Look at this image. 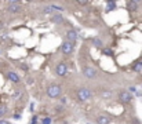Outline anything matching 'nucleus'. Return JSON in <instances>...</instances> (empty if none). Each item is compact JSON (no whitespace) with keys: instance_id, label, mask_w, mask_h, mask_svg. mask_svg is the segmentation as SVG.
Here are the masks:
<instances>
[{"instance_id":"f257e3e1","label":"nucleus","mask_w":142,"mask_h":124,"mask_svg":"<svg viewBox=\"0 0 142 124\" xmlns=\"http://www.w3.org/2000/svg\"><path fill=\"white\" fill-rule=\"evenodd\" d=\"M76 95H77V99L80 102H86L88 99H91V91L87 87H80L77 90V93H76Z\"/></svg>"},{"instance_id":"f03ea898","label":"nucleus","mask_w":142,"mask_h":124,"mask_svg":"<svg viewBox=\"0 0 142 124\" xmlns=\"http://www.w3.org/2000/svg\"><path fill=\"white\" fill-rule=\"evenodd\" d=\"M75 44L76 43L73 42H69V40H64L61 43V51H62L64 55H70L75 51Z\"/></svg>"},{"instance_id":"7ed1b4c3","label":"nucleus","mask_w":142,"mask_h":124,"mask_svg":"<svg viewBox=\"0 0 142 124\" xmlns=\"http://www.w3.org/2000/svg\"><path fill=\"white\" fill-rule=\"evenodd\" d=\"M61 91H62V88H61L59 84H51V86H48V88H47V97L48 98H57V97H59Z\"/></svg>"},{"instance_id":"20e7f679","label":"nucleus","mask_w":142,"mask_h":124,"mask_svg":"<svg viewBox=\"0 0 142 124\" xmlns=\"http://www.w3.org/2000/svg\"><path fill=\"white\" fill-rule=\"evenodd\" d=\"M117 99H119V102L127 105V103H130L132 101V94L130 93V91L123 90V91H120V93H119V95H117Z\"/></svg>"},{"instance_id":"39448f33","label":"nucleus","mask_w":142,"mask_h":124,"mask_svg":"<svg viewBox=\"0 0 142 124\" xmlns=\"http://www.w3.org/2000/svg\"><path fill=\"white\" fill-rule=\"evenodd\" d=\"M82 72H83L84 77H87V79H90V80L95 79V77H97V75H98V73H97V70L94 69V68H92V66H88V65L83 66Z\"/></svg>"},{"instance_id":"423d86ee","label":"nucleus","mask_w":142,"mask_h":124,"mask_svg":"<svg viewBox=\"0 0 142 124\" xmlns=\"http://www.w3.org/2000/svg\"><path fill=\"white\" fill-rule=\"evenodd\" d=\"M55 73L59 76V77H65L68 75V63L66 62H59L58 65L55 66Z\"/></svg>"},{"instance_id":"0eeeda50","label":"nucleus","mask_w":142,"mask_h":124,"mask_svg":"<svg viewBox=\"0 0 142 124\" xmlns=\"http://www.w3.org/2000/svg\"><path fill=\"white\" fill-rule=\"evenodd\" d=\"M65 36H66V40H69V42H73L76 43L79 39V33L76 29H68L66 33H65Z\"/></svg>"},{"instance_id":"6e6552de","label":"nucleus","mask_w":142,"mask_h":124,"mask_svg":"<svg viewBox=\"0 0 142 124\" xmlns=\"http://www.w3.org/2000/svg\"><path fill=\"white\" fill-rule=\"evenodd\" d=\"M6 76H7V79H9L11 83H14V84H18V83H21V77H19V75L17 73V72L10 70V72H7Z\"/></svg>"},{"instance_id":"1a4fd4ad","label":"nucleus","mask_w":142,"mask_h":124,"mask_svg":"<svg viewBox=\"0 0 142 124\" xmlns=\"http://www.w3.org/2000/svg\"><path fill=\"white\" fill-rule=\"evenodd\" d=\"M7 11H9L10 14H17L21 11V6H19V3H13V4H10L7 7Z\"/></svg>"},{"instance_id":"9d476101","label":"nucleus","mask_w":142,"mask_h":124,"mask_svg":"<svg viewBox=\"0 0 142 124\" xmlns=\"http://www.w3.org/2000/svg\"><path fill=\"white\" fill-rule=\"evenodd\" d=\"M131 70L135 72V73H141V72H142V59L141 58L131 65Z\"/></svg>"},{"instance_id":"9b49d317","label":"nucleus","mask_w":142,"mask_h":124,"mask_svg":"<svg viewBox=\"0 0 142 124\" xmlns=\"http://www.w3.org/2000/svg\"><path fill=\"white\" fill-rule=\"evenodd\" d=\"M95 121H97V124H111V117L106 114H99Z\"/></svg>"},{"instance_id":"f8f14e48","label":"nucleus","mask_w":142,"mask_h":124,"mask_svg":"<svg viewBox=\"0 0 142 124\" xmlns=\"http://www.w3.org/2000/svg\"><path fill=\"white\" fill-rule=\"evenodd\" d=\"M127 9H128V11H131V13H138L139 4H137V3L132 2V0H128L127 2Z\"/></svg>"},{"instance_id":"ddd939ff","label":"nucleus","mask_w":142,"mask_h":124,"mask_svg":"<svg viewBox=\"0 0 142 124\" xmlns=\"http://www.w3.org/2000/svg\"><path fill=\"white\" fill-rule=\"evenodd\" d=\"M50 19H51L52 23H62L64 22V17L59 13L58 14H51V18Z\"/></svg>"},{"instance_id":"4468645a","label":"nucleus","mask_w":142,"mask_h":124,"mask_svg":"<svg viewBox=\"0 0 142 124\" xmlns=\"http://www.w3.org/2000/svg\"><path fill=\"white\" fill-rule=\"evenodd\" d=\"M91 43H92V46H94V47H97V48H104V42L99 37H92Z\"/></svg>"},{"instance_id":"2eb2a0df","label":"nucleus","mask_w":142,"mask_h":124,"mask_svg":"<svg viewBox=\"0 0 142 124\" xmlns=\"http://www.w3.org/2000/svg\"><path fill=\"white\" fill-rule=\"evenodd\" d=\"M116 2H106V13H111V11L116 10Z\"/></svg>"},{"instance_id":"dca6fc26","label":"nucleus","mask_w":142,"mask_h":124,"mask_svg":"<svg viewBox=\"0 0 142 124\" xmlns=\"http://www.w3.org/2000/svg\"><path fill=\"white\" fill-rule=\"evenodd\" d=\"M111 97H112V91L111 90H104L102 91V98L104 99H109Z\"/></svg>"},{"instance_id":"f3484780","label":"nucleus","mask_w":142,"mask_h":124,"mask_svg":"<svg viewBox=\"0 0 142 124\" xmlns=\"http://www.w3.org/2000/svg\"><path fill=\"white\" fill-rule=\"evenodd\" d=\"M102 54L104 55H108V57H113V50L112 48H102Z\"/></svg>"},{"instance_id":"a211bd4d","label":"nucleus","mask_w":142,"mask_h":124,"mask_svg":"<svg viewBox=\"0 0 142 124\" xmlns=\"http://www.w3.org/2000/svg\"><path fill=\"white\" fill-rule=\"evenodd\" d=\"M40 123L42 124H51L52 123V117H43L40 120Z\"/></svg>"},{"instance_id":"6ab92c4d","label":"nucleus","mask_w":142,"mask_h":124,"mask_svg":"<svg viewBox=\"0 0 142 124\" xmlns=\"http://www.w3.org/2000/svg\"><path fill=\"white\" fill-rule=\"evenodd\" d=\"M7 114V108L6 106H0V119H3V116Z\"/></svg>"},{"instance_id":"aec40b11","label":"nucleus","mask_w":142,"mask_h":124,"mask_svg":"<svg viewBox=\"0 0 142 124\" xmlns=\"http://www.w3.org/2000/svg\"><path fill=\"white\" fill-rule=\"evenodd\" d=\"M52 11H54V10H52V7H51V6L44 7V9H43V13H44V14H52Z\"/></svg>"},{"instance_id":"412c9836","label":"nucleus","mask_w":142,"mask_h":124,"mask_svg":"<svg viewBox=\"0 0 142 124\" xmlns=\"http://www.w3.org/2000/svg\"><path fill=\"white\" fill-rule=\"evenodd\" d=\"M52 10L54 11H64V7H61V6H57V4H52Z\"/></svg>"},{"instance_id":"4be33fe9","label":"nucleus","mask_w":142,"mask_h":124,"mask_svg":"<svg viewBox=\"0 0 142 124\" xmlns=\"http://www.w3.org/2000/svg\"><path fill=\"white\" fill-rule=\"evenodd\" d=\"M59 103H61V105H66V103H68V98L66 97H61Z\"/></svg>"},{"instance_id":"5701e85b","label":"nucleus","mask_w":142,"mask_h":124,"mask_svg":"<svg viewBox=\"0 0 142 124\" xmlns=\"http://www.w3.org/2000/svg\"><path fill=\"white\" fill-rule=\"evenodd\" d=\"M37 120H39V116H33V117H32V120H30V123L29 124H37Z\"/></svg>"},{"instance_id":"b1692460","label":"nucleus","mask_w":142,"mask_h":124,"mask_svg":"<svg viewBox=\"0 0 142 124\" xmlns=\"http://www.w3.org/2000/svg\"><path fill=\"white\" fill-rule=\"evenodd\" d=\"M0 124H10V121L6 119H0Z\"/></svg>"},{"instance_id":"393cba45","label":"nucleus","mask_w":142,"mask_h":124,"mask_svg":"<svg viewBox=\"0 0 142 124\" xmlns=\"http://www.w3.org/2000/svg\"><path fill=\"white\" fill-rule=\"evenodd\" d=\"M7 2H9L10 4H13V3H19L21 0H7Z\"/></svg>"},{"instance_id":"a878e982","label":"nucleus","mask_w":142,"mask_h":124,"mask_svg":"<svg viewBox=\"0 0 142 124\" xmlns=\"http://www.w3.org/2000/svg\"><path fill=\"white\" fill-rule=\"evenodd\" d=\"M130 93H137V88H135V87H130Z\"/></svg>"},{"instance_id":"bb28decb","label":"nucleus","mask_w":142,"mask_h":124,"mask_svg":"<svg viewBox=\"0 0 142 124\" xmlns=\"http://www.w3.org/2000/svg\"><path fill=\"white\" fill-rule=\"evenodd\" d=\"M132 2H135L137 4H141V3H142V0H132Z\"/></svg>"},{"instance_id":"cd10ccee","label":"nucleus","mask_w":142,"mask_h":124,"mask_svg":"<svg viewBox=\"0 0 142 124\" xmlns=\"http://www.w3.org/2000/svg\"><path fill=\"white\" fill-rule=\"evenodd\" d=\"M14 119H21V114H14Z\"/></svg>"},{"instance_id":"c85d7f7f","label":"nucleus","mask_w":142,"mask_h":124,"mask_svg":"<svg viewBox=\"0 0 142 124\" xmlns=\"http://www.w3.org/2000/svg\"><path fill=\"white\" fill-rule=\"evenodd\" d=\"M87 124H88V123H87Z\"/></svg>"}]
</instances>
